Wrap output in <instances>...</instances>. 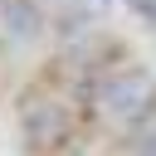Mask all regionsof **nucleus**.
<instances>
[{
    "label": "nucleus",
    "mask_w": 156,
    "mask_h": 156,
    "mask_svg": "<svg viewBox=\"0 0 156 156\" xmlns=\"http://www.w3.org/2000/svg\"><path fill=\"white\" fill-rule=\"evenodd\" d=\"M44 29H49V15H44L39 0H0V34H5V44L24 49V44L44 39Z\"/></svg>",
    "instance_id": "obj_3"
},
{
    "label": "nucleus",
    "mask_w": 156,
    "mask_h": 156,
    "mask_svg": "<svg viewBox=\"0 0 156 156\" xmlns=\"http://www.w3.org/2000/svg\"><path fill=\"white\" fill-rule=\"evenodd\" d=\"M122 141H127V156H156V112L141 117L136 127H127Z\"/></svg>",
    "instance_id": "obj_4"
},
{
    "label": "nucleus",
    "mask_w": 156,
    "mask_h": 156,
    "mask_svg": "<svg viewBox=\"0 0 156 156\" xmlns=\"http://www.w3.org/2000/svg\"><path fill=\"white\" fill-rule=\"evenodd\" d=\"M156 112V78L136 63L127 68H98V93H93V117L112 127H136L141 117Z\"/></svg>",
    "instance_id": "obj_1"
},
{
    "label": "nucleus",
    "mask_w": 156,
    "mask_h": 156,
    "mask_svg": "<svg viewBox=\"0 0 156 156\" xmlns=\"http://www.w3.org/2000/svg\"><path fill=\"white\" fill-rule=\"evenodd\" d=\"M78 132V107L49 93H34L20 102V141L39 156H58Z\"/></svg>",
    "instance_id": "obj_2"
},
{
    "label": "nucleus",
    "mask_w": 156,
    "mask_h": 156,
    "mask_svg": "<svg viewBox=\"0 0 156 156\" xmlns=\"http://www.w3.org/2000/svg\"><path fill=\"white\" fill-rule=\"evenodd\" d=\"M0 49H5V34H0Z\"/></svg>",
    "instance_id": "obj_6"
},
{
    "label": "nucleus",
    "mask_w": 156,
    "mask_h": 156,
    "mask_svg": "<svg viewBox=\"0 0 156 156\" xmlns=\"http://www.w3.org/2000/svg\"><path fill=\"white\" fill-rule=\"evenodd\" d=\"M127 5H132V15H136L151 34H156V0H127Z\"/></svg>",
    "instance_id": "obj_5"
}]
</instances>
